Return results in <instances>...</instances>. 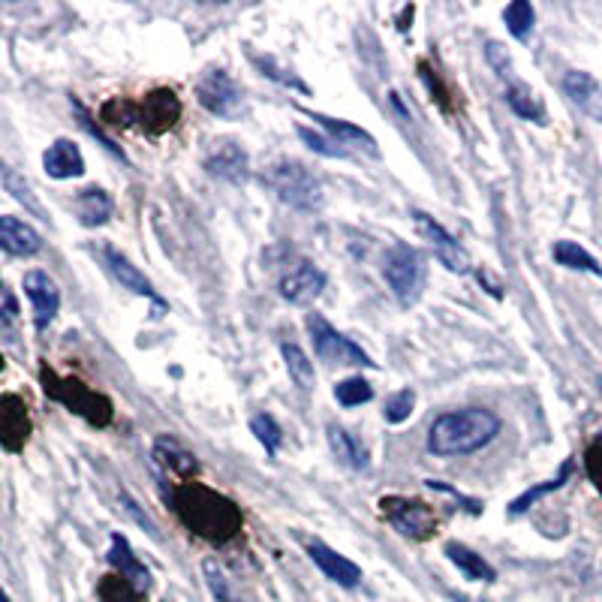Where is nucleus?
<instances>
[{
	"label": "nucleus",
	"instance_id": "nucleus-1",
	"mask_svg": "<svg viewBox=\"0 0 602 602\" xmlns=\"http://www.w3.org/2000/svg\"><path fill=\"white\" fill-rule=\"evenodd\" d=\"M500 434V419L485 406H467L440 416L427 431V452L440 458H458L485 450Z\"/></svg>",
	"mask_w": 602,
	"mask_h": 602
},
{
	"label": "nucleus",
	"instance_id": "nucleus-2",
	"mask_svg": "<svg viewBox=\"0 0 602 602\" xmlns=\"http://www.w3.org/2000/svg\"><path fill=\"white\" fill-rule=\"evenodd\" d=\"M176 513L197 537L211 539V542H223V539L235 537L241 527L239 506L211 492L205 485L197 482H184L176 488Z\"/></svg>",
	"mask_w": 602,
	"mask_h": 602
},
{
	"label": "nucleus",
	"instance_id": "nucleus-3",
	"mask_svg": "<svg viewBox=\"0 0 602 602\" xmlns=\"http://www.w3.org/2000/svg\"><path fill=\"white\" fill-rule=\"evenodd\" d=\"M265 184L272 187L281 202L293 205V209L314 211L323 205V187L310 169H305L296 160H277L265 169Z\"/></svg>",
	"mask_w": 602,
	"mask_h": 602
},
{
	"label": "nucleus",
	"instance_id": "nucleus-4",
	"mask_svg": "<svg viewBox=\"0 0 602 602\" xmlns=\"http://www.w3.org/2000/svg\"><path fill=\"white\" fill-rule=\"evenodd\" d=\"M386 284L392 286V293L398 296L401 305H416L419 296H422V286H425V260L422 253H416L406 244H398L389 260L383 265Z\"/></svg>",
	"mask_w": 602,
	"mask_h": 602
},
{
	"label": "nucleus",
	"instance_id": "nucleus-5",
	"mask_svg": "<svg viewBox=\"0 0 602 602\" xmlns=\"http://www.w3.org/2000/svg\"><path fill=\"white\" fill-rule=\"evenodd\" d=\"M307 331H310V344L317 352L319 361L326 365H352V368H371L373 361L368 352L356 347L350 338H344L340 331L331 329L329 319L310 314L307 317Z\"/></svg>",
	"mask_w": 602,
	"mask_h": 602
},
{
	"label": "nucleus",
	"instance_id": "nucleus-6",
	"mask_svg": "<svg viewBox=\"0 0 602 602\" xmlns=\"http://www.w3.org/2000/svg\"><path fill=\"white\" fill-rule=\"evenodd\" d=\"M45 380V392L57 398L61 404H66L73 413L78 416H85L91 425H109L112 422V404L109 398H103V394L91 392L88 386L82 383V380H57L52 373H43Z\"/></svg>",
	"mask_w": 602,
	"mask_h": 602
},
{
	"label": "nucleus",
	"instance_id": "nucleus-7",
	"mask_svg": "<svg viewBox=\"0 0 602 602\" xmlns=\"http://www.w3.org/2000/svg\"><path fill=\"white\" fill-rule=\"evenodd\" d=\"M197 97L218 118H239L244 112V94L235 85V78L230 73H223V70H209L205 76L199 78Z\"/></svg>",
	"mask_w": 602,
	"mask_h": 602
},
{
	"label": "nucleus",
	"instance_id": "nucleus-8",
	"mask_svg": "<svg viewBox=\"0 0 602 602\" xmlns=\"http://www.w3.org/2000/svg\"><path fill=\"white\" fill-rule=\"evenodd\" d=\"M383 515L392 521L398 534H404L410 539H431L437 530V515L427 504L419 500H406V497H386Z\"/></svg>",
	"mask_w": 602,
	"mask_h": 602
},
{
	"label": "nucleus",
	"instance_id": "nucleus-9",
	"mask_svg": "<svg viewBox=\"0 0 602 602\" xmlns=\"http://www.w3.org/2000/svg\"><path fill=\"white\" fill-rule=\"evenodd\" d=\"M24 296L33 307V323L36 329H45L55 319L57 307H61V289L45 272H28L24 274Z\"/></svg>",
	"mask_w": 602,
	"mask_h": 602
},
{
	"label": "nucleus",
	"instance_id": "nucleus-10",
	"mask_svg": "<svg viewBox=\"0 0 602 602\" xmlns=\"http://www.w3.org/2000/svg\"><path fill=\"white\" fill-rule=\"evenodd\" d=\"M103 260H106V268L112 272V277H115L124 289H130V293H136V296L148 298V302H154L160 310H166V302L157 296V289H154L151 281H148V277H145V274L139 272V268H136L124 253L115 251L112 244H106V247H103Z\"/></svg>",
	"mask_w": 602,
	"mask_h": 602
},
{
	"label": "nucleus",
	"instance_id": "nucleus-11",
	"mask_svg": "<svg viewBox=\"0 0 602 602\" xmlns=\"http://www.w3.org/2000/svg\"><path fill=\"white\" fill-rule=\"evenodd\" d=\"M247 169H251V160L239 142H218L205 154V172L220 181L239 184L247 178Z\"/></svg>",
	"mask_w": 602,
	"mask_h": 602
},
{
	"label": "nucleus",
	"instance_id": "nucleus-12",
	"mask_svg": "<svg viewBox=\"0 0 602 602\" xmlns=\"http://www.w3.org/2000/svg\"><path fill=\"white\" fill-rule=\"evenodd\" d=\"M31 434V419H28V406L22 398L15 394H3L0 398V446L10 452H19L24 440Z\"/></svg>",
	"mask_w": 602,
	"mask_h": 602
},
{
	"label": "nucleus",
	"instance_id": "nucleus-13",
	"mask_svg": "<svg viewBox=\"0 0 602 602\" xmlns=\"http://www.w3.org/2000/svg\"><path fill=\"white\" fill-rule=\"evenodd\" d=\"M413 218H416L419 232H422V235H425V239L431 241V247L437 251L440 263L446 265L450 272L464 274V272H467V268H471V265H467V253L461 251L458 241L452 239L450 232L443 230L437 220L427 218V214H413Z\"/></svg>",
	"mask_w": 602,
	"mask_h": 602
},
{
	"label": "nucleus",
	"instance_id": "nucleus-14",
	"mask_svg": "<svg viewBox=\"0 0 602 602\" xmlns=\"http://www.w3.org/2000/svg\"><path fill=\"white\" fill-rule=\"evenodd\" d=\"M307 555L317 563L319 572H323L326 579L335 581V584H340V588H359L361 584L359 567H356L350 558L338 555L335 548L326 546V542H310V546H307Z\"/></svg>",
	"mask_w": 602,
	"mask_h": 602
},
{
	"label": "nucleus",
	"instance_id": "nucleus-15",
	"mask_svg": "<svg viewBox=\"0 0 602 602\" xmlns=\"http://www.w3.org/2000/svg\"><path fill=\"white\" fill-rule=\"evenodd\" d=\"M323 286H326V277H323V272H319L317 265L298 263L296 268L281 281V296H284L289 305H310V302H317L319 298Z\"/></svg>",
	"mask_w": 602,
	"mask_h": 602
},
{
	"label": "nucleus",
	"instance_id": "nucleus-16",
	"mask_svg": "<svg viewBox=\"0 0 602 602\" xmlns=\"http://www.w3.org/2000/svg\"><path fill=\"white\" fill-rule=\"evenodd\" d=\"M181 115V103L172 91H151L145 103H139V120H145L148 133L172 130Z\"/></svg>",
	"mask_w": 602,
	"mask_h": 602
},
{
	"label": "nucleus",
	"instance_id": "nucleus-17",
	"mask_svg": "<svg viewBox=\"0 0 602 602\" xmlns=\"http://www.w3.org/2000/svg\"><path fill=\"white\" fill-rule=\"evenodd\" d=\"M43 169L49 178L66 181V178H78L85 172V160H82V151L73 139H57L45 148Z\"/></svg>",
	"mask_w": 602,
	"mask_h": 602
},
{
	"label": "nucleus",
	"instance_id": "nucleus-18",
	"mask_svg": "<svg viewBox=\"0 0 602 602\" xmlns=\"http://www.w3.org/2000/svg\"><path fill=\"white\" fill-rule=\"evenodd\" d=\"M563 91L572 99V106H579L588 118L602 120V88L591 73H581V70L567 73L563 76Z\"/></svg>",
	"mask_w": 602,
	"mask_h": 602
},
{
	"label": "nucleus",
	"instance_id": "nucleus-19",
	"mask_svg": "<svg viewBox=\"0 0 602 602\" xmlns=\"http://www.w3.org/2000/svg\"><path fill=\"white\" fill-rule=\"evenodd\" d=\"M43 247L40 232L33 230L31 223L19 218H0V251L12 253V256H33Z\"/></svg>",
	"mask_w": 602,
	"mask_h": 602
},
{
	"label": "nucleus",
	"instance_id": "nucleus-20",
	"mask_svg": "<svg viewBox=\"0 0 602 602\" xmlns=\"http://www.w3.org/2000/svg\"><path fill=\"white\" fill-rule=\"evenodd\" d=\"M314 118L319 120V127L329 133V139H335L340 148H347V145H350V148H356V151H365V154H371V157H380L377 139H373L368 130H361V127H356V124H350V120L329 118V115H314Z\"/></svg>",
	"mask_w": 602,
	"mask_h": 602
},
{
	"label": "nucleus",
	"instance_id": "nucleus-21",
	"mask_svg": "<svg viewBox=\"0 0 602 602\" xmlns=\"http://www.w3.org/2000/svg\"><path fill=\"white\" fill-rule=\"evenodd\" d=\"M154 458L160 467L172 473L176 479H190L199 473V461L193 458V452H187L176 437H157L154 443Z\"/></svg>",
	"mask_w": 602,
	"mask_h": 602
},
{
	"label": "nucleus",
	"instance_id": "nucleus-22",
	"mask_svg": "<svg viewBox=\"0 0 602 602\" xmlns=\"http://www.w3.org/2000/svg\"><path fill=\"white\" fill-rule=\"evenodd\" d=\"M109 563H112V567H115V570L120 572V575H124V579L130 581L136 591L148 593V588H151V572L145 570L142 563L136 560V555H133L130 542L120 537V534H115V537H112Z\"/></svg>",
	"mask_w": 602,
	"mask_h": 602
},
{
	"label": "nucleus",
	"instance_id": "nucleus-23",
	"mask_svg": "<svg viewBox=\"0 0 602 602\" xmlns=\"http://www.w3.org/2000/svg\"><path fill=\"white\" fill-rule=\"evenodd\" d=\"M329 446L352 471H365L371 464V455L365 450V443L356 434H350V431H344L340 425H329Z\"/></svg>",
	"mask_w": 602,
	"mask_h": 602
},
{
	"label": "nucleus",
	"instance_id": "nucleus-24",
	"mask_svg": "<svg viewBox=\"0 0 602 602\" xmlns=\"http://www.w3.org/2000/svg\"><path fill=\"white\" fill-rule=\"evenodd\" d=\"M76 209H78V220H82V226H103L106 220L112 218V199L106 190H99V187H88V190H82L76 199Z\"/></svg>",
	"mask_w": 602,
	"mask_h": 602
},
{
	"label": "nucleus",
	"instance_id": "nucleus-25",
	"mask_svg": "<svg viewBox=\"0 0 602 602\" xmlns=\"http://www.w3.org/2000/svg\"><path fill=\"white\" fill-rule=\"evenodd\" d=\"M446 558L464 572V579L471 581H494V570L488 567V560H482L473 548L461 546V542H450L446 546Z\"/></svg>",
	"mask_w": 602,
	"mask_h": 602
},
{
	"label": "nucleus",
	"instance_id": "nucleus-26",
	"mask_svg": "<svg viewBox=\"0 0 602 602\" xmlns=\"http://www.w3.org/2000/svg\"><path fill=\"white\" fill-rule=\"evenodd\" d=\"M551 256H555V263L563 265V268H572V272H588V274H596V277H602V265L593 260L591 253L584 251L581 244H575V241H558L555 244V251H551Z\"/></svg>",
	"mask_w": 602,
	"mask_h": 602
},
{
	"label": "nucleus",
	"instance_id": "nucleus-27",
	"mask_svg": "<svg viewBox=\"0 0 602 602\" xmlns=\"http://www.w3.org/2000/svg\"><path fill=\"white\" fill-rule=\"evenodd\" d=\"M506 99H509L515 115H521L525 120H534V124H546V106H542V99L534 91L527 88L525 82H513Z\"/></svg>",
	"mask_w": 602,
	"mask_h": 602
},
{
	"label": "nucleus",
	"instance_id": "nucleus-28",
	"mask_svg": "<svg viewBox=\"0 0 602 602\" xmlns=\"http://www.w3.org/2000/svg\"><path fill=\"white\" fill-rule=\"evenodd\" d=\"M281 352H284L286 371L293 377V383H296L302 392H310V389H314V365L307 361L305 350H302L298 344H284Z\"/></svg>",
	"mask_w": 602,
	"mask_h": 602
},
{
	"label": "nucleus",
	"instance_id": "nucleus-29",
	"mask_svg": "<svg viewBox=\"0 0 602 602\" xmlns=\"http://www.w3.org/2000/svg\"><path fill=\"white\" fill-rule=\"evenodd\" d=\"M570 473H572V461H567V464H563V471L558 473V479L546 482V485H537V488H530V492L521 494V497H518L515 504H509V518H518V515H525L527 509L537 504V500H542L546 494L563 488V482L570 479Z\"/></svg>",
	"mask_w": 602,
	"mask_h": 602
},
{
	"label": "nucleus",
	"instance_id": "nucleus-30",
	"mask_svg": "<svg viewBox=\"0 0 602 602\" xmlns=\"http://www.w3.org/2000/svg\"><path fill=\"white\" fill-rule=\"evenodd\" d=\"M504 22L515 40H527V33L534 31V22H537L534 3L530 0H515V3H509L504 10Z\"/></svg>",
	"mask_w": 602,
	"mask_h": 602
},
{
	"label": "nucleus",
	"instance_id": "nucleus-31",
	"mask_svg": "<svg viewBox=\"0 0 602 602\" xmlns=\"http://www.w3.org/2000/svg\"><path fill=\"white\" fill-rule=\"evenodd\" d=\"M0 169H3V181H7V190H10V193H12V199H15V202H22L24 209L31 211L33 218L49 220V218H45V209H43V205H40V199L33 197L31 184H28V181H24L22 176H15L10 166H0Z\"/></svg>",
	"mask_w": 602,
	"mask_h": 602
},
{
	"label": "nucleus",
	"instance_id": "nucleus-32",
	"mask_svg": "<svg viewBox=\"0 0 602 602\" xmlns=\"http://www.w3.org/2000/svg\"><path fill=\"white\" fill-rule=\"evenodd\" d=\"M99 600L103 602H145V593L136 591L124 575H109L99 584Z\"/></svg>",
	"mask_w": 602,
	"mask_h": 602
},
{
	"label": "nucleus",
	"instance_id": "nucleus-33",
	"mask_svg": "<svg viewBox=\"0 0 602 602\" xmlns=\"http://www.w3.org/2000/svg\"><path fill=\"white\" fill-rule=\"evenodd\" d=\"M202 570H205V581H209V591L214 593V600L218 602H244L239 596V591L232 588V581L226 579V572L220 570L214 560H205V563H202Z\"/></svg>",
	"mask_w": 602,
	"mask_h": 602
},
{
	"label": "nucleus",
	"instance_id": "nucleus-34",
	"mask_svg": "<svg viewBox=\"0 0 602 602\" xmlns=\"http://www.w3.org/2000/svg\"><path fill=\"white\" fill-rule=\"evenodd\" d=\"M335 398H338V404L344 406H359L368 404L373 398V389L368 386V380H361V377H350V380H340L335 386Z\"/></svg>",
	"mask_w": 602,
	"mask_h": 602
},
{
	"label": "nucleus",
	"instance_id": "nucleus-35",
	"mask_svg": "<svg viewBox=\"0 0 602 602\" xmlns=\"http://www.w3.org/2000/svg\"><path fill=\"white\" fill-rule=\"evenodd\" d=\"M251 431L256 434V440L263 443L268 455H274V452L281 450V440H284V434H281V425H277L268 413H256V416L251 419Z\"/></svg>",
	"mask_w": 602,
	"mask_h": 602
},
{
	"label": "nucleus",
	"instance_id": "nucleus-36",
	"mask_svg": "<svg viewBox=\"0 0 602 602\" xmlns=\"http://www.w3.org/2000/svg\"><path fill=\"white\" fill-rule=\"evenodd\" d=\"M413 410H416V394H413V389H401V392L392 394V398L386 401V422L401 425V422L410 419Z\"/></svg>",
	"mask_w": 602,
	"mask_h": 602
},
{
	"label": "nucleus",
	"instance_id": "nucleus-37",
	"mask_svg": "<svg viewBox=\"0 0 602 602\" xmlns=\"http://www.w3.org/2000/svg\"><path fill=\"white\" fill-rule=\"evenodd\" d=\"M256 66H260V70H263L265 76L274 78V82H281V85H286V88L305 91V94H307L305 82H302V78H298L296 73H293V70H284V66L277 64V61H274V57H256Z\"/></svg>",
	"mask_w": 602,
	"mask_h": 602
},
{
	"label": "nucleus",
	"instance_id": "nucleus-38",
	"mask_svg": "<svg viewBox=\"0 0 602 602\" xmlns=\"http://www.w3.org/2000/svg\"><path fill=\"white\" fill-rule=\"evenodd\" d=\"M298 136H302V142L310 148V151L323 154V157H347V148H340L335 139L329 136H319V133L307 130V127H298Z\"/></svg>",
	"mask_w": 602,
	"mask_h": 602
},
{
	"label": "nucleus",
	"instance_id": "nucleus-39",
	"mask_svg": "<svg viewBox=\"0 0 602 602\" xmlns=\"http://www.w3.org/2000/svg\"><path fill=\"white\" fill-rule=\"evenodd\" d=\"M488 61H492V66L497 70V76L504 78L513 76V61H509V55H506V49L500 43L488 45Z\"/></svg>",
	"mask_w": 602,
	"mask_h": 602
},
{
	"label": "nucleus",
	"instance_id": "nucleus-40",
	"mask_svg": "<svg viewBox=\"0 0 602 602\" xmlns=\"http://www.w3.org/2000/svg\"><path fill=\"white\" fill-rule=\"evenodd\" d=\"M73 106H76V112H78V118H82V124H85V130H91L94 133V136H97L99 142L106 145V148H109L112 154H115V157H124V154H120V148L115 142H112V139H106V136H103V130H97V127H94V120L88 118V112L82 109V106H78V103H73Z\"/></svg>",
	"mask_w": 602,
	"mask_h": 602
},
{
	"label": "nucleus",
	"instance_id": "nucleus-41",
	"mask_svg": "<svg viewBox=\"0 0 602 602\" xmlns=\"http://www.w3.org/2000/svg\"><path fill=\"white\" fill-rule=\"evenodd\" d=\"M588 467H591L593 482L600 485V492H602V440L600 443H593L591 452H588Z\"/></svg>",
	"mask_w": 602,
	"mask_h": 602
},
{
	"label": "nucleus",
	"instance_id": "nucleus-42",
	"mask_svg": "<svg viewBox=\"0 0 602 602\" xmlns=\"http://www.w3.org/2000/svg\"><path fill=\"white\" fill-rule=\"evenodd\" d=\"M124 506H127V509H130V513H133V518H136V521H139V525H142L145 530H148V534H154V537H157V530H154V525H151V521H148V518H145L142 513H139V506L133 504V500H130V497H127V494H124Z\"/></svg>",
	"mask_w": 602,
	"mask_h": 602
},
{
	"label": "nucleus",
	"instance_id": "nucleus-43",
	"mask_svg": "<svg viewBox=\"0 0 602 602\" xmlns=\"http://www.w3.org/2000/svg\"><path fill=\"white\" fill-rule=\"evenodd\" d=\"M479 281H482V286H488V289H492V296L494 298H504V289H500V286L494 284V277L488 272H479Z\"/></svg>",
	"mask_w": 602,
	"mask_h": 602
},
{
	"label": "nucleus",
	"instance_id": "nucleus-44",
	"mask_svg": "<svg viewBox=\"0 0 602 602\" xmlns=\"http://www.w3.org/2000/svg\"><path fill=\"white\" fill-rule=\"evenodd\" d=\"M0 602H10V596H7V593L0 591Z\"/></svg>",
	"mask_w": 602,
	"mask_h": 602
},
{
	"label": "nucleus",
	"instance_id": "nucleus-45",
	"mask_svg": "<svg viewBox=\"0 0 602 602\" xmlns=\"http://www.w3.org/2000/svg\"><path fill=\"white\" fill-rule=\"evenodd\" d=\"M0 368H3V359H0Z\"/></svg>",
	"mask_w": 602,
	"mask_h": 602
},
{
	"label": "nucleus",
	"instance_id": "nucleus-46",
	"mask_svg": "<svg viewBox=\"0 0 602 602\" xmlns=\"http://www.w3.org/2000/svg\"><path fill=\"white\" fill-rule=\"evenodd\" d=\"M0 284H3V281H0Z\"/></svg>",
	"mask_w": 602,
	"mask_h": 602
}]
</instances>
